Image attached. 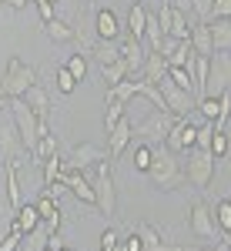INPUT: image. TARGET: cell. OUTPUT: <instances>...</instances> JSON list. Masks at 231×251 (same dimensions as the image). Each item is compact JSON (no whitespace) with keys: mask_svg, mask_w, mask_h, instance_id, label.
I'll use <instances>...</instances> for the list:
<instances>
[{"mask_svg":"<svg viewBox=\"0 0 231 251\" xmlns=\"http://www.w3.org/2000/svg\"><path fill=\"white\" fill-rule=\"evenodd\" d=\"M151 174L154 188H161V191H178V188H184L188 184V177H184V164L178 161L171 148H164V144H154V157H151Z\"/></svg>","mask_w":231,"mask_h":251,"instance_id":"1","label":"cell"},{"mask_svg":"<svg viewBox=\"0 0 231 251\" xmlns=\"http://www.w3.org/2000/svg\"><path fill=\"white\" fill-rule=\"evenodd\" d=\"M34 84H37V71L30 64H24L20 57L7 60V67L0 74V94L3 97H24Z\"/></svg>","mask_w":231,"mask_h":251,"instance_id":"2","label":"cell"},{"mask_svg":"<svg viewBox=\"0 0 231 251\" xmlns=\"http://www.w3.org/2000/svg\"><path fill=\"white\" fill-rule=\"evenodd\" d=\"M231 91V54L214 50L208 57V80H205V97H218Z\"/></svg>","mask_w":231,"mask_h":251,"instance_id":"3","label":"cell"},{"mask_svg":"<svg viewBox=\"0 0 231 251\" xmlns=\"http://www.w3.org/2000/svg\"><path fill=\"white\" fill-rule=\"evenodd\" d=\"M184 177H188L191 188L205 191V188L214 181V154L211 151L191 148V151H188V164H184Z\"/></svg>","mask_w":231,"mask_h":251,"instance_id":"4","label":"cell"},{"mask_svg":"<svg viewBox=\"0 0 231 251\" xmlns=\"http://www.w3.org/2000/svg\"><path fill=\"white\" fill-rule=\"evenodd\" d=\"M10 111H14V124H17L27 154H34V148H37V114L27 107L24 97H10Z\"/></svg>","mask_w":231,"mask_h":251,"instance_id":"5","label":"cell"},{"mask_svg":"<svg viewBox=\"0 0 231 251\" xmlns=\"http://www.w3.org/2000/svg\"><path fill=\"white\" fill-rule=\"evenodd\" d=\"M94 208L101 214H114V174H111V161H97V177H94Z\"/></svg>","mask_w":231,"mask_h":251,"instance_id":"6","label":"cell"},{"mask_svg":"<svg viewBox=\"0 0 231 251\" xmlns=\"http://www.w3.org/2000/svg\"><path fill=\"white\" fill-rule=\"evenodd\" d=\"M174 121H178V114H171V111H154L144 124H137V127H134V134L144 137L151 148H154V144H164V137L171 134Z\"/></svg>","mask_w":231,"mask_h":251,"instance_id":"7","label":"cell"},{"mask_svg":"<svg viewBox=\"0 0 231 251\" xmlns=\"http://www.w3.org/2000/svg\"><path fill=\"white\" fill-rule=\"evenodd\" d=\"M161 94H164V104H168V111L171 114H178V117H188L198 107V97L191 94V91H184V87H178L171 77H161Z\"/></svg>","mask_w":231,"mask_h":251,"instance_id":"8","label":"cell"},{"mask_svg":"<svg viewBox=\"0 0 231 251\" xmlns=\"http://www.w3.org/2000/svg\"><path fill=\"white\" fill-rule=\"evenodd\" d=\"M188 225H191V231L198 234V238H205V241H221V231H218V225H214V214H211V208H208L205 201L191 204Z\"/></svg>","mask_w":231,"mask_h":251,"instance_id":"9","label":"cell"},{"mask_svg":"<svg viewBox=\"0 0 231 251\" xmlns=\"http://www.w3.org/2000/svg\"><path fill=\"white\" fill-rule=\"evenodd\" d=\"M24 154H27V148H24V141H20V131L17 124L10 127V124H0V161H24Z\"/></svg>","mask_w":231,"mask_h":251,"instance_id":"10","label":"cell"},{"mask_svg":"<svg viewBox=\"0 0 231 251\" xmlns=\"http://www.w3.org/2000/svg\"><path fill=\"white\" fill-rule=\"evenodd\" d=\"M194 134H198V127H194L191 121H188V117H178L174 127H171V134L164 137V148H171L174 154H178V151H191Z\"/></svg>","mask_w":231,"mask_h":251,"instance_id":"11","label":"cell"},{"mask_svg":"<svg viewBox=\"0 0 231 251\" xmlns=\"http://www.w3.org/2000/svg\"><path fill=\"white\" fill-rule=\"evenodd\" d=\"M97 161H107V154L97 148V144H77L71 151V161H64V171H84L87 164H97Z\"/></svg>","mask_w":231,"mask_h":251,"instance_id":"12","label":"cell"},{"mask_svg":"<svg viewBox=\"0 0 231 251\" xmlns=\"http://www.w3.org/2000/svg\"><path fill=\"white\" fill-rule=\"evenodd\" d=\"M131 141H134V124H131L128 117H121L114 127L107 131V151H111V157H121L128 151Z\"/></svg>","mask_w":231,"mask_h":251,"instance_id":"13","label":"cell"},{"mask_svg":"<svg viewBox=\"0 0 231 251\" xmlns=\"http://www.w3.org/2000/svg\"><path fill=\"white\" fill-rule=\"evenodd\" d=\"M60 181H64L67 191H74L84 204H91V208L97 204V201H94V181H87L84 171H60Z\"/></svg>","mask_w":231,"mask_h":251,"instance_id":"14","label":"cell"},{"mask_svg":"<svg viewBox=\"0 0 231 251\" xmlns=\"http://www.w3.org/2000/svg\"><path fill=\"white\" fill-rule=\"evenodd\" d=\"M121 60L128 64V77L141 74V67H144V60H148V50H144V44H141L137 37L124 40V44H121Z\"/></svg>","mask_w":231,"mask_h":251,"instance_id":"15","label":"cell"},{"mask_svg":"<svg viewBox=\"0 0 231 251\" xmlns=\"http://www.w3.org/2000/svg\"><path fill=\"white\" fill-rule=\"evenodd\" d=\"M34 208H37L40 221H44V228H47L51 234H57V231H60V208H57V198H51V194H40Z\"/></svg>","mask_w":231,"mask_h":251,"instance_id":"16","label":"cell"},{"mask_svg":"<svg viewBox=\"0 0 231 251\" xmlns=\"http://www.w3.org/2000/svg\"><path fill=\"white\" fill-rule=\"evenodd\" d=\"M94 30H97V40H117L121 34V24H117V14L114 10H97L94 14Z\"/></svg>","mask_w":231,"mask_h":251,"instance_id":"17","label":"cell"},{"mask_svg":"<svg viewBox=\"0 0 231 251\" xmlns=\"http://www.w3.org/2000/svg\"><path fill=\"white\" fill-rule=\"evenodd\" d=\"M40 225H44V221H40V214H37L34 204H20L17 211H14V221H10V228L20 231V234H30L34 228H40Z\"/></svg>","mask_w":231,"mask_h":251,"instance_id":"18","label":"cell"},{"mask_svg":"<svg viewBox=\"0 0 231 251\" xmlns=\"http://www.w3.org/2000/svg\"><path fill=\"white\" fill-rule=\"evenodd\" d=\"M141 74L148 80V84H161V77H168V60L161 57L157 50H148V60H144V67H141Z\"/></svg>","mask_w":231,"mask_h":251,"instance_id":"19","label":"cell"},{"mask_svg":"<svg viewBox=\"0 0 231 251\" xmlns=\"http://www.w3.org/2000/svg\"><path fill=\"white\" fill-rule=\"evenodd\" d=\"M191 47H194V54L198 57H211L214 54V44H211V27L208 24H194L191 27Z\"/></svg>","mask_w":231,"mask_h":251,"instance_id":"20","label":"cell"},{"mask_svg":"<svg viewBox=\"0 0 231 251\" xmlns=\"http://www.w3.org/2000/svg\"><path fill=\"white\" fill-rule=\"evenodd\" d=\"M24 100H27V107L37 114V121H47V114H51V97H47V91H44L40 84H34V87L24 94Z\"/></svg>","mask_w":231,"mask_h":251,"instance_id":"21","label":"cell"},{"mask_svg":"<svg viewBox=\"0 0 231 251\" xmlns=\"http://www.w3.org/2000/svg\"><path fill=\"white\" fill-rule=\"evenodd\" d=\"M134 231L141 234V245H144V251H171V245H164V241H161V231H157V228H151L148 221L134 225Z\"/></svg>","mask_w":231,"mask_h":251,"instance_id":"22","label":"cell"},{"mask_svg":"<svg viewBox=\"0 0 231 251\" xmlns=\"http://www.w3.org/2000/svg\"><path fill=\"white\" fill-rule=\"evenodd\" d=\"M194 57H198V54H194L191 40H178V47H174V50H171L164 60H168V67H188V71H191Z\"/></svg>","mask_w":231,"mask_h":251,"instance_id":"23","label":"cell"},{"mask_svg":"<svg viewBox=\"0 0 231 251\" xmlns=\"http://www.w3.org/2000/svg\"><path fill=\"white\" fill-rule=\"evenodd\" d=\"M208 27H211L214 50H228L231 54V20H208Z\"/></svg>","mask_w":231,"mask_h":251,"instance_id":"24","label":"cell"},{"mask_svg":"<svg viewBox=\"0 0 231 251\" xmlns=\"http://www.w3.org/2000/svg\"><path fill=\"white\" fill-rule=\"evenodd\" d=\"M17 161H10L7 164V201H10V208L17 211L20 204H24V191H20V181H17Z\"/></svg>","mask_w":231,"mask_h":251,"instance_id":"25","label":"cell"},{"mask_svg":"<svg viewBox=\"0 0 231 251\" xmlns=\"http://www.w3.org/2000/svg\"><path fill=\"white\" fill-rule=\"evenodd\" d=\"M44 30H47V37L54 40V44H67V40H74L77 37V30L67 24V20H51V24H44Z\"/></svg>","mask_w":231,"mask_h":251,"instance_id":"26","label":"cell"},{"mask_svg":"<svg viewBox=\"0 0 231 251\" xmlns=\"http://www.w3.org/2000/svg\"><path fill=\"white\" fill-rule=\"evenodd\" d=\"M168 37H174V40H188V37H191V24H188V14H184V10H174V7H171Z\"/></svg>","mask_w":231,"mask_h":251,"instance_id":"27","label":"cell"},{"mask_svg":"<svg viewBox=\"0 0 231 251\" xmlns=\"http://www.w3.org/2000/svg\"><path fill=\"white\" fill-rule=\"evenodd\" d=\"M91 54H94L101 64H114V60H121V44H117V40H97Z\"/></svg>","mask_w":231,"mask_h":251,"instance_id":"28","label":"cell"},{"mask_svg":"<svg viewBox=\"0 0 231 251\" xmlns=\"http://www.w3.org/2000/svg\"><path fill=\"white\" fill-rule=\"evenodd\" d=\"M144 20H148V7H144V3H134L131 14H128V30H131V37L144 40Z\"/></svg>","mask_w":231,"mask_h":251,"instance_id":"29","label":"cell"},{"mask_svg":"<svg viewBox=\"0 0 231 251\" xmlns=\"http://www.w3.org/2000/svg\"><path fill=\"white\" fill-rule=\"evenodd\" d=\"M51 154H57V137L47 131V134L37 137V148H34V154H30V157H34V164H44Z\"/></svg>","mask_w":231,"mask_h":251,"instance_id":"30","label":"cell"},{"mask_svg":"<svg viewBox=\"0 0 231 251\" xmlns=\"http://www.w3.org/2000/svg\"><path fill=\"white\" fill-rule=\"evenodd\" d=\"M101 77L107 87H114L121 80H128V64L124 60H114V64H101Z\"/></svg>","mask_w":231,"mask_h":251,"instance_id":"31","label":"cell"},{"mask_svg":"<svg viewBox=\"0 0 231 251\" xmlns=\"http://www.w3.org/2000/svg\"><path fill=\"white\" fill-rule=\"evenodd\" d=\"M131 97H137V80H121V84H114V87H107V100L128 104Z\"/></svg>","mask_w":231,"mask_h":251,"instance_id":"32","label":"cell"},{"mask_svg":"<svg viewBox=\"0 0 231 251\" xmlns=\"http://www.w3.org/2000/svg\"><path fill=\"white\" fill-rule=\"evenodd\" d=\"M47 238H51V231L40 225V228H34L30 234H24V241H20V251H44V248H47Z\"/></svg>","mask_w":231,"mask_h":251,"instance_id":"33","label":"cell"},{"mask_svg":"<svg viewBox=\"0 0 231 251\" xmlns=\"http://www.w3.org/2000/svg\"><path fill=\"white\" fill-rule=\"evenodd\" d=\"M214 225H218V231L225 234V231H231V201L228 198H221L218 204H214Z\"/></svg>","mask_w":231,"mask_h":251,"instance_id":"34","label":"cell"},{"mask_svg":"<svg viewBox=\"0 0 231 251\" xmlns=\"http://www.w3.org/2000/svg\"><path fill=\"white\" fill-rule=\"evenodd\" d=\"M60 171H64L60 154H51L47 161H44V188H47V184H54V181H60Z\"/></svg>","mask_w":231,"mask_h":251,"instance_id":"35","label":"cell"},{"mask_svg":"<svg viewBox=\"0 0 231 251\" xmlns=\"http://www.w3.org/2000/svg\"><path fill=\"white\" fill-rule=\"evenodd\" d=\"M124 117V104H117V100H107L104 104V131H111L117 121Z\"/></svg>","mask_w":231,"mask_h":251,"instance_id":"36","label":"cell"},{"mask_svg":"<svg viewBox=\"0 0 231 251\" xmlns=\"http://www.w3.org/2000/svg\"><path fill=\"white\" fill-rule=\"evenodd\" d=\"M168 77H171L178 87H184V91L194 94V80H191V71H188V67H168Z\"/></svg>","mask_w":231,"mask_h":251,"instance_id":"37","label":"cell"},{"mask_svg":"<svg viewBox=\"0 0 231 251\" xmlns=\"http://www.w3.org/2000/svg\"><path fill=\"white\" fill-rule=\"evenodd\" d=\"M151 157H154V148H151V144H137V148H134V168L148 174V168H151Z\"/></svg>","mask_w":231,"mask_h":251,"instance_id":"38","label":"cell"},{"mask_svg":"<svg viewBox=\"0 0 231 251\" xmlns=\"http://www.w3.org/2000/svg\"><path fill=\"white\" fill-rule=\"evenodd\" d=\"M211 134H214V121H205V124L198 127V134H194V148L211 151Z\"/></svg>","mask_w":231,"mask_h":251,"instance_id":"39","label":"cell"},{"mask_svg":"<svg viewBox=\"0 0 231 251\" xmlns=\"http://www.w3.org/2000/svg\"><path fill=\"white\" fill-rule=\"evenodd\" d=\"M54 77H57V91H60V94H74L77 80H74V74H71L67 67H57V71H54Z\"/></svg>","mask_w":231,"mask_h":251,"instance_id":"40","label":"cell"},{"mask_svg":"<svg viewBox=\"0 0 231 251\" xmlns=\"http://www.w3.org/2000/svg\"><path fill=\"white\" fill-rule=\"evenodd\" d=\"M64 67L74 74V80H84V77H87V57H84V54H71V60H67Z\"/></svg>","mask_w":231,"mask_h":251,"instance_id":"41","label":"cell"},{"mask_svg":"<svg viewBox=\"0 0 231 251\" xmlns=\"http://www.w3.org/2000/svg\"><path fill=\"white\" fill-rule=\"evenodd\" d=\"M211 154H214V161H221L228 154V134L225 131H214L211 134Z\"/></svg>","mask_w":231,"mask_h":251,"instance_id":"42","label":"cell"},{"mask_svg":"<svg viewBox=\"0 0 231 251\" xmlns=\"http://www.w3.org/2000/svg\"><path fill=\"white\" fill-rule=\"evenodd\" d=\"M194 111H201L205 121H214V117H218V97H201Z\"/></svg>","mask_w":231,"mask_h":251,"instance_id":"43","label":"cell"},{"mask_svg":"<svg viewBox=\"0 0 231 251\" xmlns=\"http://www.w3.org/2000/svg\"><path fill=\"white\" fill-rule=\"evenodd\" d=\"M208 20H231V0H214Z\"/></svg>","mask_w":231,"mask_h":251,"instance_id":"44","label":"cell"},{"mask_svg":"<svg viewBox=\"0 0 231 251\" xmlns=\"http://www.w3.org/2000/svg\"><path fill=\"white\" fill-rule=\"evenodd\" d=\"M211 3L214 0H191V10L201 17V24H208V17H211Z\"/></svg>","mask_w":231,"mask_h":251,"instance_id":"45","label":"cell"},{"mask_svg":"<svg viewBox=\"0 0 231 251\" xmlns=\"http://www.w3.org/2000/svg\"><path fill=\"white\" fill-rule=\"evenodd\" d=\"M20 241H24V234L10 228V234H7V238L0 241V251H20Z\"/></svg>","mask_w":231,"mask_h":251,"instance_id":"46","label":"cell"},{"mask_svg":"<svg viewBox=\"0 0 231 251\" xmlns=\"http://www.w3.org/2000/svg\"><path fill=\"white\" fill-rule=\"evenodd\" d=\"M117 248H121V251H144V245H141V234L131 231L124 241H121V245H117Z\"/></svg>","mask_w":231,"mask_h":251,"instance_id":"47","label":"cell"},{"mask_svg":"<svg viewBox=\"0 0 231 251\" xmlns=\"http://www.w3.org/2000/svg\"><path fill=\"white\" fill-rule=\"evenodd\" d=\"M34 3H37L40 24H51V20H54V3H51V0H34Z\"/></svg>","mask_w":231,"mask_h":251,"instance_id":"48","label":"cell"},{"mask_svg":"<svg viewBox=\"0 0 231 251\" xmlns=\"http://www.w3.org/2000/svg\"><path fill=\"white\" fill-rule=\"evenodd\" d=\"M117 245H121L117 231H114V228H104V234H101V248H104V251H111V248H117Z\"/></svg>","mask_w":231,"mask_h":251,"instance_id":"49","label":"cell"},{"mask_svg":"<svg viewBox=\"0 0 231 251\" xmlns=\"http://www.w3.org/2000/svg\"><path fill=\"white\" fill-rule=\"evenodd\" d=\"M64 191H67V184H64V181H54V184H47V188H44V194H51V198H60Z\"/></svg>","mask_w":231,"mask_h":251,"instance_id":"50","label":"cell"},{"mask_svg":"<svg viewBox=\"0 0 231 251\" xmlns=\"http://www.w3.org/2000/svg\"><path fill=\"white\" fill-rule=\"evenodd\" d=\"M171 251H228L225 245H211V248H178V245H171Z\"/></svg>","mask_w":231,"mask_h":251,"instance_id":"51","label":"cell"},{"mask_svg":"<svg viewBox=\"0 0 231 251\" xmlns=\"http://www.w3.org/2000/svg\"><path fill=\"white\" fill-rule=\"evenodd\" d=\"M47 248H51V251H60V248H64V238H60V234H51V238H47Z\"/></svg>","mask_w":231,"mask_h":251,"instance_id":"52","label":"cell"},{"mask_svg":"<svg viewBox=\"0 0 231 251\" xmlns=\"http://www.w3.org/2000/svg\"><path fill=\"white\" fill-rule=\"evenodd\" d=\"M168 7H174V10H184V14H188V10H191V0H168Z\"/></svg>","mask_w":231,"mask_h":251,"instance_id":"53","label":"cell"},{"mask_svg":"<svg viewBox=\"0 0 231 251\" xmlns=\"http://www.w3.org/2000/svg\"><path fill=\"white\" fill-rule=\"evenodd\" d=\"M7 3H10V7H17V10H24V7H27L30 0H7Z\"/></svg>","mask_w":231,"mask_h":251,"instance_id":"54","label":"cell"},{"mask_svg":"<svg viewBox=\"0 0 231 251\" xmlns=\"http://www.w3.org/2000/svg\"><path fill=\"white\" fill-rule=\"evenodd\" d=\"M221 245H225V248L231 251V231H225V234H221Z\"/></svg>","mask_w":231,"mask_h":251,"instance_id":"55","label":"cell"},{"mask_svg":"<svg viewBox=\"0 0 231 251\" xmlns=\"http://www.w3.org/2000/svg\"><path fill=\"white\" fill-rule=\"evenodd\" d=\"M3 107H7V97H3V94H0V111H3Z\"/></svg>","mask_w":231,"mask_h":251,"instance_id":"56","label":"cell"},{"mask_svg":"<svg viewBox=\"0 0 231 251\" xmlns=\"http://www.w3.org/2000/svg\"><path fill=\"white\" fill-rule=\"evenodd\" d=\"M60 251H74V248H60Z\"/></svg>","mask_w":231,"mask_h":251,"instance_id":"57","label":"cell"},{"mask_svg":"<svg viewBox=\"0 0 231 251\" xmlns=\"http://www.w3.org/2000/svg\"><path fill=\"white\" fill-rule=\"evenodd\" d=\"M101 251H104V248H101ZM111 251H117V248H111Z\"/></svg>","mask_w":231,"mask_h":251,"instance_id":"58","label":"cell"},{"mask_svg":"<svg viewBox=\"0 0 231 251\" xmlns=\"http://www.w3.org/2000/svg\"><path fill=\"white\" fill-rule=\"evenodd\" d=\"M0 3H7V0H0Z\"/></svg>","mask_w":231,"mask_h":251,"instance_id":"59","label":"cell"},{"mask_svg":"<svg viewBox=\"0 0 231 251\" xmlns=\"http://www.w3.org/2000/svg\"><path fill=\"white\" fill-rule=\"evenodd\" d=\"M51 3H57V0H51Z\"/></svg>","mask_w":231,"mask_h":251,"instance_id":"60","label":"cell"},{"mask_svg":"<svg viewBox=\"0 0 231 251\" xmlns=\"http://www.w3.org/2000/svg\"><path fill=\"white\" fill-rule=\"evenodd\" d=\"M44 251H51V248H44Z\"/></svg>","mask_w":231,"mask_h":251,"instance_id":"61","label":"cell"}]
</instances>
